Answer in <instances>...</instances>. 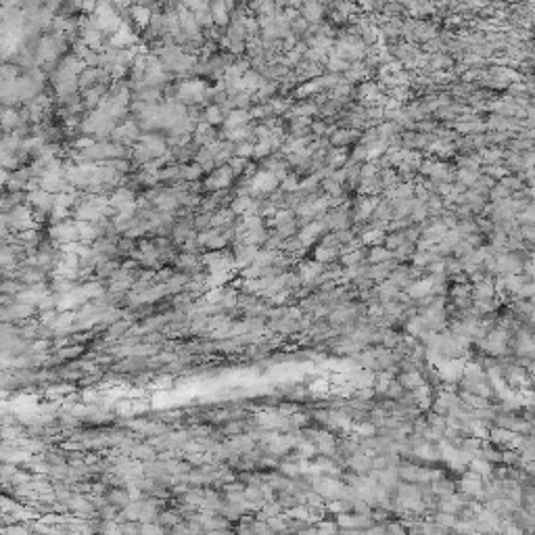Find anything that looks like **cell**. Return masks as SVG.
Here are the masks:
<instances>
[{
  "label": "cell",
  "mask_w": 535,
  "mask_h": 535,
  "mask_svg": "<svg viewBox=\"0 0 535 535\" xmlns=\"http://www.w3.org/2000/svg\"><path fill=\"white\" fill-rule=\"evenodd\" d=\"M276 182L278 180L272 171H257V174L253 176V180H251V184H249V193L268 195V193H272L274 188H276Z\"/></svg>",
  "instance_id": "1"
},
{
  "label": "cell",
  "mask_w": 535,
  "mask_h": 535,
  "mask_svg": "<svg viewBox=\"0 0 535 535\" xmlns=\"http://www.w3.org/2000/svg\"><path fill=\"white\" fill-rule=\"evenodd\" d=\"M232 174H234L232 168H218L216 174L207 180V184H209L211 188H224V186L230 184Z\"/></svg>",
  "instance_id": "2"
},
{
  "label": "cell",
  "mask_w": 535,
  "mask_h": 535,
  "mask_svg": "<svg viewBox=\"0 0 535 535\" xmlns=\"http://www.w3.org/2000/svg\"><path fill=\"white\" fill-rule=\"evenodd\" d=\"M249 117H251V113H247L245 109H237V111H232L230 115H228V120H226V128H228V130L241 128V125H245V123L249 122Z\"/></svg>",
  "instance_id": "3"
},
{
  "label": "cell",
  "mask_w": 535,
  "mask_h": 535,
  "mask_svg": "<svg viewBox=\"0 0 535 535\" xmlns=\"http://www.w3.org/2000/svg\"><path fill=\"white\" fill-rule=\"evenodd\" d=\"M303 15H305V19H308V21H316V19H320V15H322L320 4L316 2V0H310V2H305V6H303Z\"/></svg>",
  "instance_id": "4"
},
{
  "label": "cell",
  "mask_w": 535,
  "mask_h": 535,
  "mask_svg": "<svg viewBox=\"0 0 535 535\" xmlns=\"http://www.w3.org/2000/svg\"><path fill=\"white\" fill-rule=\"evenodd\" d=\"M205 117H207V123H222V122H226L224 120V113H222V109H218V107H209L207 109V113H205Z\"/></svg>",
  "instance_id": "5"
},
{
  "label": "cell",
  "mask_w": 535,
  "mask_h": 535,
  "mask_svg": "<svg viewBox=\"0 0 535 535\" xmlns=\"http://www.w3.org/2000/svg\"><path fill=\"white\" fill-rule=\"evenodd\" d=\"M132 456H136V458H153V450L151 447H132Z\"/></svg>",
  "instance_id": "6"
},
{
  "label": "cell",
  "mask_w": 535,
  "mask_h": 535,
  "mask_svg": "<svg viewBox=\"0 0 535 535\" xmlns=\"http://www.w3.org/2000/svg\"><path fill=\"white\" fill-rule=\"evenodd\" d=\"M140 531H143V533H151V531L159 533L161 529H159V527H153V525H145V527H140Z\"/></svg>",
  "instance_id": "7"
},
{
  "label": "cell",
  "mask_w": 535,
  "mask_h": 535,
  "mask_svg": "<svg viewBox=\"0 0 535 535\" xmlns=\"http://www.w3.org/2000/svg\"><path fill=\"white\" fill-rule=\"evenodd\" d=\"M291 2H293V4H297V6H299V4H303V2H305V0H291Z\"/></svg>",
  "instance_id": "8"
}]
</instances>
